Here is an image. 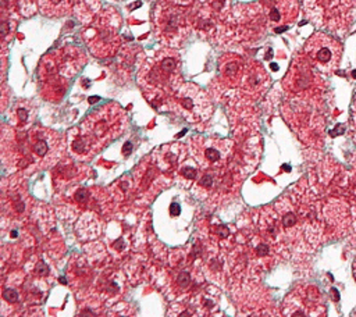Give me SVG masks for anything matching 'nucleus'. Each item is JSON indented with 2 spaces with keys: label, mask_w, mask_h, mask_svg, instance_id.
I'll return each mask as SVG.
<instances>
[{
  "label": "nucleus",
  "mask_w": 356,
  "mask_h": 317,
  "mask_svg": "<svg viewBox=\"0 0 356 317\" xmlns=\"http://www.w3.org/2000/svg\"><path fill=\"white\" fill-rule=\"evenodd\" d=\"M197 0H159L153 11L156 36L167 46H179L189 35Z\"/></svg>",
  "instance_id": "f257e3e1"
},
{
  "label": "nucleus",
  "mask_w": 356,
  "mask_h": 317,
  "mask_svg": "<svg viewBox=\"0 0 356 317\" xmlns=\"http://www.w3.org/2000/svg\"><path fill=\"white\" fill-rule=\"evenodd\" d=\"M306 17L321 29L345 35L356 17V0H302Z\"/></svg>",
  "instance_id": "f03ea898"
},
{
  "label": "nucleus",
  "mask_w": 356,
  "mask_h": 317,
  "mask_svg": "<svg viewBox=\"0 0 356 317\" xmlns=\"http://www.w3.org/2000/svg\"><path fill=\"white\" fill-rule=\"evenodd\" d=\"M179 61L178 56L171 50H161L146 61L140 68L138 79L146 92L157 96L168 95L177 89L179 83Z\"/></svg>",
  "instance_id": "7ed1b4c3"
},
{
  "label": "nucleus",
  "mask_w": 356,
  "mask_h": 317,
  "mask_svg": "<svg viewBox=\"0 0 356 317\" xmlns=\"http://www.w3.org/2000/svg\"><path fill=\"white\" fill-rule=\"evenodd\" d=\"M121 17L113 7L96 13L92 22L83 31L82 36L93 56L104 58L113 56L120 47L121 38L118 28Z\"/></svg>",
  "instance_id": "20e7f679"
},
{
  "label": "nucleus",
  "mask_w": 356,
  "mask_h": 317,
  "mask_svg": "<svg viewBox=\"0 0 356 317\" xmlns=\"http://www.w3.org/2000/svg\"><path fill=\"white\" fill-rule=\"evenodd\" d=\"M305 54L310 64L321 72H332L341 61L342 46L331 35L316 32L307 39Z\"/></svg>",
  "instance_id": "39448f33"
},
{
  "label": "nucleus",
  "mask_w": 356,
  "mask_h": 317,
  "mask_svg": "<svg viewBox=\"0 0 356 317\" xmlns=\"http://www.w3.org/2000/svg\"><path fill=\"white\" fill-rule=\"evenodd\" d=\"M229 10V0H197L192 10V24L207 35L222 25Z\"/></svg>",
  "instance_id": "423d86ee"
},
{
  "label": "nucleus",
  "mask_w": 356,
  "mask_h": 317,
  "mask_svg": "<svg viewBox=\"0 0 356 317\" xmlns=\"http://www.w3.org/2000/svg\"><path fill=\"white\" fill-rule=\"evenodd\" d=\"M174 103L191 120L207 118L211 111V103L207 95L193 83H184L178 89Z\"/></svg>",
  "instance_id": "0eeeda50"
},
{
  "label": "nucleus",
  "mask_w": 356,
  "mask_h": 317,
  "mask_svg": "<svg viewBox=\"0 0 356 317\" xmlns=\"http://www.w3.org/2000/svg\"><path fill=\"white\" fill-rule=\"evenodd\" d=\"M232 22L236 24V32L243 39L249 36H260L266 25L268 26L267 17L257 4H238L232 10Z\"/></svg>",
  "instance_id": "6e6552de"
},
{
  "label": "nucleus",
  "mask_w": 356,
  "mask_h": 317,
  "mask_svg": "<svg viewBox=\"0 0 356 317\" xmlns=\"http://www.w3.org/2000/svg\"><path fill=\"white\" fill-rule=\"evenodd\" d=\"M270 26H274L275 32L286 29L299 13L298 0H259Z\"/></svg>",
  "instance_id": "1a4fd4ad"
},
{
  "label": "nucleus",
  "mask_w": 356,
  "mask_h": 317,
  "mask_svg": "<svg viewBox=\"0 0 356 317\" xmlns=\"http://www.w3.org/2000/svg\"><path fill=\"white\" fill-rule=\"evenodd\" d=\"M245 63L242 61V58L239 56H225L221 67H220V72L221 76L224 79L225 83L228 85H235L239 81H242L243 72H245Z\"/></svg>",
  "instance_id": "9d476101"
},
{
  "label": "nucleus",
  "mask_w": 356,
  "mask_h": 317,
  "mask_svg": "<svg viewBox=\"0 0 356 317\" xmlns=\"http://www.w3.org/2000/svg\"><path fill=\"white\" fill-rule=\"evenodd\" d=\"M75 0H39L38 6L43 15L46 17H63L70 14Z\"/></svg>",
  "instance_id": "9b49d317"
},
{
  "label": "nucleus",
  "mask_w": 356,
  "mask_h": 317,
  "mask_svg": "<svg viewBox=\"0 0 356 317\" xmlns=\"http://www.w3.org/2000/svg\"><path fill=\"white\" fill-rule=\"evenodd\" d=\"M100 8L99 0H75V11L82 22H88Z\"/></svg>",
  "instance_id": "f8f14e48"
},
{
  "label": "nucleus",
  "mask_w": 356,
  "mask_h": 317,
  "mask_svg": "<svg viewBox=\"0 0 356 317\" xmlns=\"http://www.w3.org/2000/svg\"><path fill=\"white\" fill-rule=\"evenodd\" d=\"M32 153L38 158H43V157L49 156V153H50V140L44 136L42 138L40 135H38L35 142L32 143Z\"/></svg>",
  "instance_id": "ddd939ff"
},
{
  "label": "nucleus",
  "mask_w": 356,
  "mask_h": 317,
  "mask_svg": "<svg viewBox=\"0 0 356 317\" xmlns=\"http://www.w3.org/2000/svg\"><path fill=\"white\" fill-rule=\"evenodd\" d=\"M204 157L207 158L209 163H216V161H218L221 158V152L218 149L213 147V146L211 147H206L204 149Z\"/></svg>",
  "instance_id": "4468645a"
},
{
  "label": "nucleus",
  "mask_w": 356,
  "mask_h": 317,
  "mask_svg": "<svg viewBox=\"0 0 356 317\" xmlns=\"http://www.w3.org/2000/svg\"><path fill=\"white\" fill-rule=\"evenodd\" d=\"M3 299L7 302H17L18 300V292L14 288H6L3 291Z\"/></svg>",
  "instance_id": "2eb2a0df"
},
{
  "label": "nucleus",
  "mask_w": 356,
  "mask_h": 317,
  "mask_svg": "<svg viewBox=\"0 0 356 317\" xmlns=\"http://www.w3.org/2000/svg\"><path fill=\"white\" fill-rule=\"evenodd\" d=\"M189 274L186 273V271H182V273H179L178 274V278H177V281H178V285L181 286V288H186L188 286V284H189Z\"/></svg>",
  "instance_id": "dca6fc26"
},
{
  "label": "nucleus",
  "mask_w": 356,
  "mask_h": 317,
  "mask_svg": "<svg viewBox=\"0 0 356 317\" xmlns=\"http://www.w3.org/2000/svg\"><path fill=\"white\" fill-rule=\"evenodd\" d=\"M181 175L185 178H195L196 177V170L192 167H184L181 170Z\"/></svg>",
  "instance_id": "f3484780"
},
{
  "label": "nucleus",
  "mask_w": 356,
  "mask_h": 317,
  "mask_svg": "<svg viewBox=\"0 0 356 317\" xmlns=\"http://www.w3.org/2000/svg\"><path fill=\"white\" fill-rule=\"evenodd\" d=\"M35 273L40 277H44L49 273V267L44 263H38V266L35 267Z\"/></svg>",
  "instance_id": "a211bd4d"
},
{
  "label": "nucleus",
  "mask_w": 356,
  "mask_h": 317,
  "mask_svg": "<svg viewBox=\"0 0 356 317\" xmlns=\"http://www.w3.org/2000/svg\"><path fill=\"white\" fill-rule=\"evenodd\" d=\"M202 186H204V188H211V185H213V177L211 175H204L202 179H200V182H199Z\"/></svg>",
  "instance_id": "6ab92c4d"
},
{
  "label": "nucleus",
  "mask_w": 356,
  "mask_h": 317,
  "mask_svg": "<svg viewBox=\"0 0 356 317\" xmlns=\"http://www.w3.org/2000/svg\"><path fill=\"white\" fill-rule=\"evenodd\" d=\"M17 114H18V118L21 121H26L28 120V110L25 107H18L17 108Z\"/></svg>",
  "instance_id": "aec40b11"
},
{
  "label": "nucleus",
  "mask_w": 356,
  "mask_h": 317,
  "mask_svg": "<svg viewBox=\"0 0 356 317\" xmlns=\"http://www.w3.org/2000/svg\"><path fill=\"white\" fill-rule=\"evenodd\" d=\"M256 252L259 256H266L268 253V246L267 243H260L257 247H256Z\"/></svg>",
  "instance_id": "412c9836"
},
{
  "label": "nucleus",
  "mask_w": 356,
  "mask_h": 317,
  "mask_svg": "<svg viewBox=\"0 0 356 317\" xmlns=\"http://www.w3.org/2000/svg\"><path fill=\"white\" fill-rule=\"evenodd\" d=\"M179 210H181V209H179V204H178V203H175V202L171 203V206H170V214H171V216H178V214H179Z\"/></svg>",
  "instance_id": "4be33fe9"
},
{
  "label": "nucleus",
  "mask_w": 356,
  "mask_h": 317,
  "mask_svg": "<svg viewBox=\"0 0 356 317\" xmlns=\"http://www.w3.org/2000/svg\"><path fill=\"white\" fill-rule=\"evenodd\" d=\"M86 197H88L86 189H79V190L76 192V195H75V199H76V200H85Z\"/></svg>",
  "instance_id": "5701e85b"
},
{
  "label": "nucleus",
  "mask_w": 356,
  "mask_h": 317,
  "mask_svg": "<svg viewBox=\"0 0 356 317\" xmlns=\"http://www.w3.org/2000/svg\"><path fill=\"white\" fill-rule=\"evenodd\" d=\"M131 150H132V143H131V142H127V143L122 146V153H124L125 156H128V154L131 153Z\"/></svg>",
  "instance_id": "b1692460"
},
{
  "label": "nucleus",
  "mask_w": 356,
  "mask_h": 317,
  "mask_svg": "<svg viewBox=\"0 0 356 317\" xmlns=\"http://www.w3.org/2000/svg\"><path fill=\"white\" fill-rule=\"evenodd\" d=\"M353 277H355V279H356V260H355V263H353Z\"/></svg>",
  "instance_id": "393cba45"
}]
</instances>
